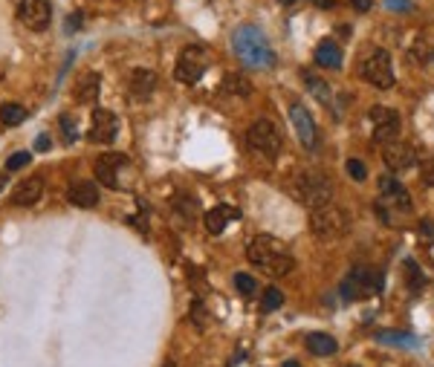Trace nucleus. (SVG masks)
I'll return each instance as SVG.
<instances>
[{
  "label": "nucleus",
  "instance_id": "obj_8",
  "mask_svg": "<svg viewBox=\"0 0 434 367\" xmlns=\"http://www.w3.org/2000/svg\"><path fill=\"white\" fill-rule=\"evenodd\" d=\"M246 142H250L252 150L264 157H278V150H281L284 139H281V131H278L269 119H258L255 125L246 131Z\"/></svg>",
  "mask_w": 434,
  "mask_h": 367
},
{
  "label": "nucleus",
  "instance_id": "obj_29",
  "mask_svg": "<svg viewBox=\"0 0 434 367\" xmlns=\"http://www.w3.org/2000/svg\"><path fill=\"white\" fill-rule=\"evenodd\" d=\"M61 131H64L67 136V142H76V136H78V128H76V116H70V113H61Z\"/></svg>",
  "mask_w": 434,
  "mask_h": 367
},
{
  "label": "nucleus",
  "instance_id": "obj_38",
  "mask_svg": "<svg viewBox=\"0 0 434 367\" xmlns=\"http://www.w3.org/2000/svg\"><path fill=\"white\" fill-rule=\"evenodd\" d=\"M353 9L356 12H368L370 9V0H353Z\"/></svg>",
  "mask_w": 434,
  "mask_h": 367
},
{
  "label": "nucleus",
  "instance_id": "obj_24",
  "mask_svg": "<svg viewBox=\"0 0 434 367\" xmlns=\"http://www.w3.org/2000/svg\"><path fill=\"white\" fill-rule=\"evenodd\" d=\"M301 78H304L307 90H310V93H313V96H316L322 104H330V102H333V87H330L324 78H319L316 73H304Z\"/></svg>",
  "mask_w": 434,
  "mask_h": 367
},
{
  "label": "nucleus",
  "instance_id": "obj_5",
  "mask_svg": "<svg viewBox=\"0 0 434 367\" xmlns=\"http://www.w3.org/2000/svg\"><path fill=\"white\" fill-rule=\"evenodd\" d=\"M385 278L380 269H370V266H353L351 275L342 281V295L345 301H362L368 295H377L382 292Z\"/></svg>",
  "mask_w": 434,
  "mask_h": 367
},
{
  "label": "nucleus",
  "instance_id": "obj_43",
  "mask_svg": "<svg viewBox=\"0 0 434 367\" xmlns=\"http://www.w3.org/2000/svg\"><path fill=\"white\" fill-rule=\"evenodd\" d=\"M348 367H359V364H348Z\"/></svg>",
  "mask_w": 434,
  "mask_h": 367
},
{
  "label": "nucleus",
  "instance_id": "obj_16",
  "mask_svg": "<svg viewBox=\"0 0 434 367\" xmlns=\"http://www.w3.org/2000/svg\"><path fill=\"white\" fill-rule=\"evenodd\" d=\"M157 84H160V76L153 73V70H145V67L134 70L131 78H128L131 99H134V102H145V99H151V96H153V90H157Z\"/></svg>",
  "mask_w": 434,
  "mask_h": 367
},
{
  "label": "nucleus",
  "instance_id": "obj_9",
  "mask_svg": "<svg viewBox=\"0 0 434 367\" xmlns=\"http://www.w3.org/2000/svg\"><path fill=\"white\" fill-rule=\"evenodd\" d=\"M368 119H370V128H374V142H377V145H391V142H397L399 128H402V121H399V113H397V110L377 104V107L368 110Z\"/></svg>",
  "mask_w": 434,
  "mask_h": 367
},
{
  "label": "nucleus",
  "instance_id": "obj_40",
  "mask_svg": "<svg viewBox=\"0 0 434 367\" xmlns=\"http://www.w3.org/2000/svg\"><path fill=\"white\" fill-rule=\"evenodd\" d=\"M278 4H284V6H293V4H295V0H278Z\"/></svg>",
  "mask_w": 434,
  "mask_h": 367
},
{
  "label": "nucleus",
  "instance_id": "obj_19",
  "mask_svg": "<svg viewBox=\"0 0 434 367\" xmlns=\"http://www.w3.org/2000/svg\"><path fill=\"white\" fill-rule=\"evenodd\" d=\"M99 186L93 179H78V182H73L70 186V191H67V200L73 203V205H78V208H96L99 205Z\"/></svg>",
  "mask_w": 434,
  "mask_h": 367
},
{
  "label": "nucleus",
  "instance_id": "obj_33",
  "mask_svg": "<svg viewBox=\"0 0 434 367\" xmlns=\"http://www.w3.org/2000/svg\"><path fill=\"white\" fill-rule=\"evenodd\" d=\"M81 26H84V12H73V15L67 18V23H64V32L73 35V32H78Z\"/></svg>",
  "mask_w": 434,
  "mask_h": 367
},
{
  "label": "nucleus",
  "instance_id": "obj_26",
  "mask_svg": "<svg viewBox=\"0 0 434 367\" xmlns=\"http://www.w3.org/2000/svg\"><path fill=\"white\" fill-rule=\"evenodd\" d=\"M235 287H237V292L246 295V298H252V295L258 292V281H255V275H250V272H237V275H235Z\"/></svg>",
  "mask_w": 434,
  "mask_h": 367
},
{
  "label": "nucleus",
  "instance_id": "obj_41",
  "mask_svg": "<svg viewBox=\"0 0 434 367\" xmlns=\"http://www.w3.org/2000/svg\"><path fill=\"white\" fill-rule=\"evenodd\" d=\"M284 367H301V364H298V361H287Z\"/></svg>",
  "mask_w": 434,
  "mask_h": 367
},
{
  "label": "nucleus",
  "instance_id": "obj_13",
  "mask_svg": "<svg viewBox=\"0 0 434 367\" xmlns=\"http://www.w3.org/2000/svg\"><path fill=\"white\" fill-rule=\"evenodd\" d=\"M382 162L388 171L394 174H402V171H409L417 165V150L411 145H402L399 139L391 142V145H382Z\"/></svg>",
  "mask_w": 434,
  "mask_h": 367
},
{
  "label": "nucleus",
  "instance_id": "obj_25",
  "mask_svg": "<svg viewBox=\"0 0 434 367\" xmlns=\"http://www.w3.org/2000/svg\"><path fill=\"white\" fill-rule=\"evenodd\" d=\"M26 116H29V113L23 110V104H15V102H9V104L0 107V121H4L6 128H18V125H23Z\"/></svg>",
  "mask_w": 434,
  "mask_h": 367
},
{
  "label": "nucleus",
  "instance_id": "obj_14",
  "mask_svg": "<svg viewBox=\"0 0 434 367\" xmlns=\"http://www.w3.org/2000/svg\"><path fill=\"white\" fill-rule=\"evenodd\" d=\"M232 220H240V208L237 205H229V203H221V205H214L209 208V214L203 217V226L209 234H223V229L232 223Z\"/></svg>",
  "mask_w": 434,
  "mask_h": 367
},
{
  "label": "nucleus",
  "instance_id": "obj_21",
  "mask_svg": "<svg viewBox=\"0 0 434 367\" xmlns=\"http://www.w3.org/2000/svg\"><path fill=\"white\" fill-rule=\"evenodd\" d=\"M313 61H316L319 67H327V70H339V67H342V49H339V44H336V41L324 38V41L316 47V52H313Z\"/></svg>",
  "mask_w": 434,
  "mask_h": 367
},
{
  "label": "nucleus",
  "instance_id": "obj_23",
  "mask_svg": "<svg viewBox=\"0 0 434 367\" xmlns=\"http://www.w3.org/2000/svg\"><path fill=\"white\" fill-rule=\"evenodd\" d=\"M377 342L388 344V347H417V335L411 332H402V330H380L377 332Z\"/></svg>",
  "mask_w": 434,
  "mask_h": 367
},
{
  "label": "nucleus",
  "instance_id": "obj_35",
  "mask_svg": "<svg viewBox=\"0 0 434 367\" xmlns=\"http://www.w3.org/2000/svg\"><path fill=\"white\" fill-rule=\"evenodd\" d=\"M423 179H426V186L434 188V162H428V165L423 168Z\"/></svg>",
  "mask_w": 434,
  "mask_h": 367
},
{
  "label": "nucleus",
  "instance_id": "obj_31",
  "mask_svg": "<svg viewBox=\"0 0 434 367\" xmlns=\"http://www.w3.org/2000/svg\"><path fill=\"white\" fill-rule=\"evenodd\" d=\"M29 150H15V154L9 157V162H6V171H18V168H23V165H29Z\"/></svg>",
  "mask_w": 434,
  "mask_h": 367
},
{
  "label": "nucleus",
  "instance_id": "obj_28",
  "mask_svg": "<svg viewBox=\"0 0 434 367\" xmlns=\"http://www.w3.org/2000/svg\"><path fill=\"white\" fill-rule=\"evenodd\" d=\"M284 303V292L278 289V287H269L266 292H264V301H261V310L264 313H272V310H278Z\"/></svg>",
  "mask_w": 434,
  "mask_h": 367
},
{
  "label": "nucleus",
  "instance_id": "obj_17",
  "mask_svg": "<svg viewBox=\"0 0 434 367\" xmlns=\"http://www.w3.org/2000/svg\"><path fill=\"white\" fill-rule=\"evenodd\" d=\"M41 194H44V176H41V174H35V176H29V179L18 182L9 200H12V205L26 208V205H35V203L41 200Z\"/></svg>",
  "mask_w": 434,
  "mask_h": 367
},
{
  "label": "nucleus",
  "instance_id": "obj_42",
  "mask_svg": "<svg viewBox=\"0 0 434 367\" xmlns=\"http://www.w3.org/2000/svg\"><path fill=\"white\" fill-rule=\"evenodd\" d=\"M4 182H6V179H0V188H4Z\"/></svg>",
  "mask_w": 434,
  "mask_h": 367
},
{
  "label": "nucleus",
  "instance_id": "obj_32",
  "mask_svg": "<svg viewBox=\"0 0 434 367\" xmlns=\"http://www.w3.org/2000/svg\"><path fill=\"white\" fill-rule=\"evenodd\" d=\"M345 168H348V174H351L356 182H365V179H368V168L362 165V160H348Z\"/></svg>",
  "mask_w": 434,
  "mask_h": 367
},
{
  "label": "nucleus",
  "instance_id": "obj_11",
  "mask_svg": "<svg viewBox=\"0 0 434 367\" xmlns=\"http://www.w3.org/2000/svg\"><path fill=\"white\" fill-rule=\"evenodd\" d=\"M18 20L26 29H33V32H44V29H49V20H52L49 0H20L18 4Z\"/></svg>",
  "mask_w": 434,
  "mask_h": 367
},
{
  "label": "nucleus",
  "instance_id": "obj_2",
  "mask_svg": "<svg viewBox=\"0 0 434 367\" xmlns=\"http://www.w3.org/2000/svg\"><path fill=\"white\" fill-rule=\"evenodd\" d=\"M246 260H250L255 269H261L264 275H272V278H284V275H290L293 266H295L287 243L272 237V234H255L250 243H246Z\"/></svg>",
  "mask_w": 434,
  "mask_h": 367
},
{
  "label": "nucleus",
  "instance_id": "obj_15",
  "mask_svg": "<svg viewBox=\"0 0 434 367\" xmlns=\"http://www.w3.org/2000/svg\"><path fill=\"white\" fill-rule=\"evenodd\" d=\"M290 121H293V128H295V133H298V142L304 145V148H316V121H313V116L307 113V107H301V104H293L290 107Z\"/></svg>",
  "mask_w": 434,
  "mask_h": 367
},
{
  "label": "nucleus",
  "instance_id": "obj_1",
  "mask_svg": "<svg viewBox=\"0 0 434 367\" xmlns=\"http://www.w3.org/2000/svg\"><path fill=\"white\" fill-rule=\"evenodd\" d=\"M232 49L237 55V61L250 70H272L275 67V49L266 38V32L255 23H243L232 32Z\"/></svg>",
  "mask_w": 434,
  "mask_h": 367
},
{
  "label": "nucleus",
  "instance_id": "obj_37",
  "mask_svg": "<svg viewBox=\"0 0 434 367\" xmlns=\"http://www.w3.org/2000/svg\"><path fill=\"white\" fill-rule=\"evenodd\" d=\"M420 234H426V237H434V223L426 217V220H420Z\"/></svg>",
  "mask_w": 434,
  "mask_h": 367
},
{
  "label": "nucleus",
  "instance_id": "obj_39",
  "mask_svg": "<svg viewBox=\"0 0 434 367\" xmlns=\"http://www.w3.org/2000/svg\"><path fill=\"white\" fill-rule=\"evenodd\" d=\"M316 6H322V9H333L336 6V0H313Z\"/></svg>",
  "mask_w": 434,
  "mask_h": 367
},
{
  "label": "nucleus",
  "instance_id": "obj_30",
  "mask_svg": "<svg viewBox=\"0 0 434 367\" xmlns=\"http://www.w3.org/2000/svg\"><path fill=\"white\" fill-rule=\"evenodd\" d=\"M192 318H194V324H197V330H206V327H209V321H211V315L206 313V307H203V301H194V307H192Z\"/></svg>",
  "mask_w": 434,
  "mask_h": 367
},
{
  "label": "nucleus",
  "instance_id": "obj_10",
  "mask_svg": "<svg viewBox=\"0 0 434 367\" xmlns=\"http://www.w3.org/2000/svg\"><path fill=\"white\" fill-rule=\"evenodd\" d=\"M125 171H131V160L125 154H102L96 160V179L107 188H125Z\"/></svg>",
  "mask_w": 434,
  "mask_h": 367
},
{
  "label": "nucleus",
  "instance_id": "obj_18",
  "mask_svg": "<svg viewBox=\"0 0 434 367\" xmlns=\"http://www.w3.org/2000/svg\"><path fill=\"white\" fill-rule=\"evenodd\" d=\"M99 87H102V76L93 73V70H87V73H81V76L76 78V84H73V99H76L78 104H93V102L99 99Z\"/></svg>",
  "mask_w": 434,
  "mask_h": 367
},
{
  "label": "nucleus",
  "instance_id": "obj_34",
  "mask_svg": "<svg viewBox=\"0 0 434 367\" xmlns=\"http://www.w3.org/2000/svg\"><path fill=\"white\" fill-rule=\"evenodd\" d=\"M385 6H388L391 12H411V9H414L411 0H385Z\"/></svg>",
  "mask_w": 434,
  "mask_h": 367
},
{
  "label": "nucleus",
  "instance_id": "obj_36",
  "mask_svg": "<svg viewBox=\"0 0 434 367\" xmlns=\"http://www.w3.org/2000/svg\"><path fill=\"white\" fill-rule=\"evenodd\" d=\"M35 148H38V150H49V148H52L49 136H47V133H38V139H35Z\"/></svg>",
  "mask_w": 434,
  "mask_h": 367
},
{
  "label": "nucleus",
  "instance_id": "obj_6",
  "mask_svg": "<svg viewBox=\"0 0 434 367\" xmlns=\"http://www.w3.org/2000/svg\"><path fill=\"white\" fill-rule=\"evenodd\" d=\"M359 76H362L368 84H374L377 90H391L394 81H397L391 52H388V49H374L370 55H365L362 64H359Z\"/></svg>",
  "mask_w": 434,
  "mask_h": 367
},
{
  "label": "nucleus",
  "instance_id": "obj_12",
  "mask_svg": "<svg viewBox=\"0 0 434 367\" xmlns=\"http://www.w3.org/2000/svg\"><path fill=\"white\" fill-rule=\"evenodd\" d=\"M116 133H119V116L110 113V110H105V107L93 110L87 139H90V142H99V145H107V142L116 139Z\"/></svg>",
  "mask_w": 434,
  "mask_h": 367
},
{
  "label": "nucleus",
  "instance_id": "obj_7",
  "mask_svg": "<svg viewBox=\"0 0 434 367\" xmlns=\"http://www.w3.org/2000/svg\"><path fill=\"white\" fill-rule=\"evenodd\" d=\"M209 49L200 47V44H192V47H185L180 55H177V64H174V78L180 84H197L206 70H209Z\"/></svg>",
  "mask_w": 434,
  "mask_h": 367
},
{
  "label": "nucleus",
  "instance_id": "obj_3",
  "mask_svg": "<svg viewBox=\"0 0 434 367\" xmlns=\"http://www.w3.org/2000/svg\"><path fill=\"white\" fill-rule=\"evenodd\" d=\"M293 197L307 205V208H322L327 203H333V182L327 174L322 171H301L298 179L293 182Z\"/></svg>",
  "mask_w": 434,
  "mask_h": 367
},
{
  "label": "nucleus",
  "instance_id": "obj_4",
  "mask_svg": "<svg viewBox=\"0 0 434 367\" xmlns=\"http://www.w3.org/2000/svg\"><path fill=\"white\" fill-rule=\"evenodd\" d=\"M310 229H313V234L319 240H339L351 229V214L342 205L327 203L310 214Z\"/></svg>",
  "mask_w": 434,
  "mask_h": 367
},
{
  "label": "nucleus",
  "instance_id": "obj_27",
  "mask_svg": "<svg viewBox=\"0 0 434 367\" xmlns=\"http://www.w3.org/2000/svg\"><path fill=\"white\" fill-rule=\"evenodd\" d=\"M226 90H229V93H235V96H240V99H246L252 93V84L246 81L243 76H229L226 78Z\"/></svg>",
  "mask_w": 434,
  "mask_h": 367
},
{
  "label": "nucleus",
  "instance_id": "obj_20",
  "mask_svg": "<svg viewBox=\"0 0 434 367\" xmlns=\"http://www.w3.org/2000/svg\"><path fill=\"white\" fill-rule=\"evenodd\" d=\"M380 191H382V197H385L391 205H397L399 211H411V197H409L406 188H402V182H399L397 176L385 174V176L380 179Z\"/></svg>",
  "mask_w": 434,
  "mask_h": 367
},
{
  "label": "nucleus",
  "instance_id": "obj_22",
  "mask_svg": "<svg viewBox=\"0 0 434 367\" xmlns=\"http://www.w3.org/2000/svg\"><path fill=\"white\" fill-rule=\"evenodd\" d=\"M304 344L313 356H336L339 353V342L327 332H310L304 339Z\"/></svg>",
  "mask_w": 434,
  "mask_h": 367
}]
</instances>
